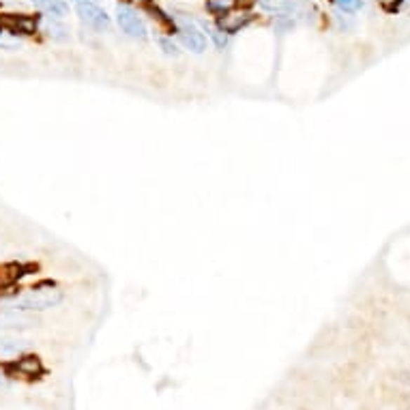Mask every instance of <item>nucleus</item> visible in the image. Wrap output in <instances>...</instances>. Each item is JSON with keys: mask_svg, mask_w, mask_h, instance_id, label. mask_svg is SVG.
<instances>
[{"mask_svg": "<svg viewBox=\"0 0 410 410\" xmlns=\"http://www.w3.org/2000/svg\"><path fill=\"white\" fill-rule=\"evenodd\" d=\"M37 271V265H22V263H7L0 267V286H15L24 275Z\"/></svg>", "mask_w": 410, "mask_h": 410, "instance_id": "nucleus-8", "label": "nucleus"}, {"mask_svg": "<svg viewBox=\"0 0 410 410\" xmlns=\"http://www.w3.org/2000/svg\"><path fill=\"white\" fill-rule=\"evenodd\" d=\"M117 20H119V26L123 28V32L133 37V39H144L146 37L144 22L140 20V15L129 5H119L117 7Z\"/></svg>", "mask_w": 410, "mask_h": 410, "instance_id": "nucleus-4", "label": "nucleus"}, {"mask_svg": "<svg viewBox=\"0 0 410 410\" xmlns=\"http://www.w3.org/2000/svg\"><path fill=\"white\" fill-rule=\"evenodd\" d=\"M234 3H237V7H241L243 11H247V9H251L258 3V0H234Z\"/></svg>", "mask_w": 410, "mask_h": 410, "instance_id": "nucleus-19", "label": "nucleus"}, {"mask_svg": "<svg viewBox=\"0 0 410 410\" xmlns=\"http://www.w3.org/2000/svg\"><path fill=\"white\" fill-rule=\"evenodd\" d=\"M142 5H144V9H146L148 13L153 15V20H157V22H159L164 28H168V30H172V32L176 30V24H174V20H172L168 13H164V11L157 7V5H153L151 0H146V3H142Z\"/></svg>", "mask_w": 410, "mask_h": 410, "instance_id": "nucleus-12", "label": "nucleus"}, {"mask_svg": "<svg viewBox=\"0 0 410 410\" xmlns=\"http://www.w3.org/2000/svg\"><path fill=\"white\" fill-rule=\"evenodd\" d=\"M0 28L9 30L11 34H34L39 28V15L28 13H3L0 15Z\"/></svg>", "mask_w": 410, "mask_h": 410, "instance_id": "nucleus-3", "label": "nucleus"}, {"mask_svg": "<svg viewBox=\"0 0 410 410\" xmlns=\"http://www.w3.org/2000/svg\"><path fill=\"white\" fill-rule=\"evenodd\" d=\"M204 7H206V11H209L211 15L221 18V15H226V13L234 11L237 3H234V0H206Z\"/></svg>", "mask_w": 410, "mask_h": 410, "instance_id": "nucleus-11", "label": "nucleus"}, {"mask_svg": "<svg viewBox=\"0 0 410 410\" xmlns=\"http://www.w3.org/2000/svg\"><path fill=\"white\" fill-rule=\"evenodd\" d=\"M176 32L180 34V41H183V46L187 48V50H192L196 54H202L206 50V37L194 24H185Z\"/></svg>", "mask_w": 410, "mask_h": 410, "instance_id": "nucleus-7", "label": "nucleus"}, {"mask_svg": "<svg viewBox=\"0 0 410 410\" xmlns=\"http://www.w3.org/2000/svg\"><path fill=\"white\" fill-rule=\"evenodd\" d=\"M78 15L86 26H91L95 30H107V26H110L107 13L97 3H80L78 5Z\"/></svg>", "mask_w": 410, "mask_h": 410, "instance_id": "nucleus-6", "label": "nucleus"}, {"mask_svg": "<svg viewBox=\"0 0 410 410\" xmlns=\"http://www.w3.org/2000/svg\"><path fill=\"white\" fill-rule=\"evenodd\" d=\"M206 32L211 34V39L215 41V46L217 48H226V44H228V37L226 34H223L217 26L215 28H211V26H206Z\"/></svg>", "mask_w": 410, "mask_h": 410, "instance_id": "nucleus-16", "label": "nucleus"}, {"mask_svg": "<svg viewBox=\"0 0 410 410\" xmlns=\"http://www.w3.org/2000/svg\"><path fill=\"white\" fill-rule=\"evenodd\" d=\"M256 20V15L253 13H249V11H230V13H226V15H221V18H217V28L223 32V34H237V32H241L243 28H247L251 22Z\"/></svg>", "mask_w": 410, "mask_h": 410, "instance_id": "nucleus-5", "label": "nucleus"}, {"mask_svg": "<svg viewBox=\"0 0 410 410\" xmlns=\"http://www.w3.org/2000/svg\"><path fill=\"white\" fill-rule=\"evenodd\" d=\"M46 32H48L50 39H54V41H65L67 37H69L67 26H65L60 20H54V18H48V22H46Z\"/></svg>", "mask_w": 410, "mask_h": 410, "instance_id": "nucleus-13", "label": "nucleus"}, {"mask_svg": "<svg viewBox=\"0 0 410 410\" xmlns=\"http://www.w3.org/2000/svg\"><path fill=\"white\" fill-rule=\"evenodd\" d=\"M0 30H3V28H0Z\"/></svg>", "mask_w": 410, "mask_h": 410, "instance_id": "nucleus-23", "label": "nucleus"}, {"mask_svg": "<svg viewBox=\"0 0 410 410\" xmlns=\"http://www.w3.org/2000/svg\"><path fill=\"white\" fill-rule=\"evenodd\" d=\"M32 324V318L24 316L22 312H0V326H5V329H24Z\"/></svg>", "mask_w": 410, "mask_h": 410, "instance_id": "nucleus-10", "label": "nucleus"}, {"mask_svg": "<svg viewBox=\"0 0 410 410\" xmlns=\"http://www.w3.org/2000/svg\"><path fill=\"white\" fill-rule=\"evenodd\" d=\"M159 46H161V50H164L168 56H178V50H176V46L172 44V39H166V37H161V39H159Z\"/></svg>", "mask_w": 410, "mask_h": 410, "instance_id": "nucleus-18", "label": "nucleus"}, {"mask_svg": "<svg viewBox=\"0 0 410 410\" xmlns=\"http://www.w3.org/2000/svg\"><path fill=\"white\" fill-rule=\"evenodd\" d=\"M335 5L346 13H355L363 7V0H335Z\"/></svg>", "mask_w": 410, "mask_h": 410, "instance_id": "nucleus-15", "label": "nucleus"}, {"mask_svg": "<svg viewBox=\"0 0 410 410\" xmlns=\"http://www.w3.org/2000/svg\"><path fill=\"white\" fill-rule=\"evenodd\" d=\"M76 3L80 5V3H99V0H76Z\"/></svg>", "mask_w": 410, "mask_h": 410, "instance_id": "nucleus-20", "label": "nucleus"}, {"mask_svg": "<svg viewBox=\"0 0 410 410\" xmlns=\"http://www.w3.org/2000/svg\"><path fill=\"white\" fill-rule=\"evenodd\" d=\"M404 5H410V0H406V3H404Z\"/></svg>", "mask_w": 410, "mask_h": 410, "instance_id": "nucleus-22", "label": "nucleus"}, {"mask_svg": "<svg viewBox=\"0 0 410 410\" xmlns=\"http://www.w3.org/2000/svg\"><path fill=\"white\" fill-rule=\"evenodd\" d=\"M62 301V292L60 290H41V288H32L26 294H18L11 301V308L15 312H44L52 310Z\"/></svg>", "mask_w": 410, "mask_h": 410, "instance_id": "nucleus-1", "label": "nucleus"}, {"mask_svg": "<svg viewBox=\"0 0 410 410\" xmlns=\"http://www.w3.org/2000/svg\"><path fill=\"white\" fill-rule=\"evenodd\" d=\"M378 3H381L383 11H387V13H397V11L404 7L406 0H378Z\"/></svg>", "mask_w": 410, "mask_h": 410, "instance_id": "nucleus-17", "label": "nucleus"}, {"mask_svg": "<svg viewBox=\"0 0 410 410\" xmlns=\"http://www.w3.org/2000/svg\"><path fill=\"white\" fill-rule=\"evenodd\" d=\"M26 348L22 340H11V338H0V357H15Z\"/></svg>", "mask_w": 410, "mask_h": 410, "instance_id": "nucleus-14", "label": "nucleus"}, {"mask_svg": "<svg viewBox=\"0 0 410 410\" xmlns=\"http://www.w3.org/2000/svg\"><path fill=\"white\" fill-rule=\"evenodd\" d=\"M3 369L9 378H26V381H37L46 374V365L41 357L37 355H20L11 363H5Z\"/></svg>", "mask_w": 410, "mask_h": 410, "instance_id": "nucleus-2", "label": "nucleus"}, {"mask_svg": "<svg viewBox=\"0 0 410 410\" xmlns=\"http://www.w3.org/2000/svg\"><path fill=\"white\" fill-rule=\"evenodd\" d=\"M34 7H39L41 11L48 13V18H54V20H62L69 11L65 0H30Z\"/></svg>", "mask_w": 410, "mask_h": 410, "instance_id": "nucleus-9", "label": "nucleus"}, {"mask_svg": "<svg viewBox=\"0 0 410 410\" xmlns=\"http://www.w3.org/2000/svg\"><path fill=\"white\" fill-rule=\"evenodd\" d=\"M3 383H5V378H3V374H0V387H3Z\"/></svg>", "mask_w": 410, "mask_h": 410, "instance_id": "nucleus-21", "label": "nucleus"}]
</instances>
